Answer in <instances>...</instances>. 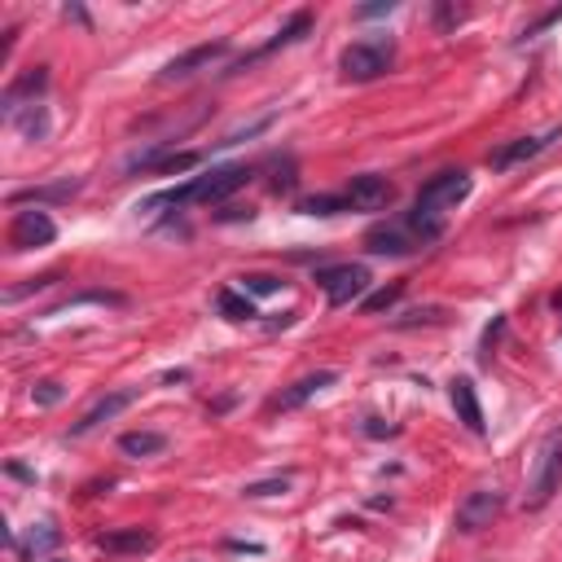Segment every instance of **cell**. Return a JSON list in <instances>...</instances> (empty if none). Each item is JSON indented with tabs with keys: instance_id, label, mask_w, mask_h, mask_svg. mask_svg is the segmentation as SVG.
I'll return each instance as SVG.
<instances>
[{
	"instance_id": "obj_1",
	"label": "cell",
	"mask_w": 562,
	"mask_h": 562,
	"mask_svg": "<svg viewBox=\"0 0 562 562\" xmlns=\"http://www.w3.org/2000/svg\"><path fill=\"white\" fill-rule=\"evenodd\" d=\"M250 180V167L246 162H233V167H215V171H206V176H198V180H189V184H180V189H167V193H154L149 202H145V211H158V206H193V202H224L228 193H237L241 184Z\"/></svg>"
},
{
	"instance_id": "obj_2",
	"label": "cell",
	"mask_w": 562,
	"mask_h": 562,
	"mask_svg": "<svg viewBox=\"0 0 562 562\" xmlns=\"http://www.w3.org/2000/svg\"><path fill=\"white\" fill-rule=\"evenodd\" d=\"M562 487V426H549L536 443V457L527 465V492H522V505L527 509H540L549 505V496Z\"/></svg>"
},
{
	"instance_id": "obj_3",
	"label": "cell",
	"mask_w": 562,
	"mask_h": 562,
	"mask_svg": "<svg viewBox=\"0 0 562 562\" xmlns=\"http://www.w3.org/2000/svg\"><path fill=\"white\" fill-rule=\"evenodd\" d=\"M470 176L465 171H439V176H430L426 184H422V193H417V206L413 211H422V215H430V220H443L457 202H465L470 198Z\"/></svg>"
},
{
	"instance_id": "obj_4",
	"label": "cell",
	"mask_w": 562,
	"mask_h": 562,
	"mask_svg": "<svg viewBox=\"0 0 562 562\" xmlns=\"http://www.w3.org/2000/svg\"><path fill=\"white\" fill-rule=\"evenodd\" d=\"M391 57H395L391 44H382V40H356V44L342 48L338 70H342V79H351V83H369V79H378V75L391 70Z\"/></svg>"
},
{
	"instance_id": "obj_5",
	"label": "cell",
	"mask_w": 562,
	"mask_h": 562,
	"mask_svg": "<svg viewBox=\"0 0 562 562\" xmlns=\"http://www.w3.org/2000/svg\"><path fill=\"white\" fill-rule=\"evenodd\" d=\"M369 281H373V277H369L364 263H329V268H316V285L325 290V299H329L334 307L360 299V294L369 290Z\"/></svg>"
},
{
	"instance_id": "obj_6",
	"label": "cell",
	"mask_w": 562,
	"mask_h": 562,
	"mask_svg": "<svg viewBox=\"0 0 562 562\" xmlns=\"http://www.w3.org/2000/svg\"><path fill=\"white\" fill-rule=\"evenodd\" d=\"M57 237V224H53V215L48 211H18L13 220H9V250H40V246H48Z\"/></svg>"
},
{
	"instance_id": "obj_7",
	"label": "cell",
	"mask_w": 562,
	"mask_h": 562,
	"mask_svg": "<svg viewBox=\"0 0 562 562\" xmlns=\"http://www.w3.org/2000/svg\"><path fill=\"white\" fill-rule=\"evenodd\" d=\"M364 246H369L373 255H413V250H422L426 241L417 237V228H413L408 220H386V224H373V228L364 233Z\"/></svg>"
},
{
	"instance_id": "obj_8",
	"label": "cell",
	"mask_w": 562,
	"mask_h": 562,
	"mask_svg": "<svg viewBox=\"0 0 562 562\" xmlns=\"http://www.w3.org/2000/svg\"><path fill=\"white\" fill-rule=\"evenodd\" d=\"M501 505H505V496H501L496 487H474V492H465L461 505H457V531H483V527H492L496 514H501Z\"/></svg>"
},
{
	"instance_id": "obj_9",
	"label": "cell",
	"mask_w": 562,
	"mask_h": 562,
	"mask_svg": "<svg viewBox=\"0 0 562 562\" xmlns=\"http://www.w3.org/2000/svg\"><path fill=\"white\" fill-rule=\"evenodd\" d=\"M347 206H356V211H386L391 202H395V184L386 180V176H373V171H364V176H351V184H347Z\"/></svg>"
},
{
	"instance_id": "obj_10",
	"label": "cell",
	"mask_w": 562,
	"mask_h": 562,
	"mask_svg": "<svg viewBox=\"0 0 562 562\" xmlns=\"http://www.w3.org/2000/svg\"><path fill=\"white\" fill-rule=\"evenodd\" d=\"M228 53V40H211V44H198V48H189V53H180V57H171L167 66H162V75L158 79H189V75H198V70H211L220 57Z\"/></svg>"
},
{
	"instance_id": "obj_11",
	"label": "cell",
	"mask_w": 562,
	"mask_h": 562,
	"mask_svg": "<svg viewBox=\"0 0 562 562\" xmlns=\"http://www.w3.org/2000/svg\"><path fill=\"white\" fill-rule=\"evenodd\" d=\"M48 88V70L44 66H35V70H26V75H18L9 88H4V97H0V105H4V114L13 119V114H22V110H31V105H40L35 97Z\"/></svg>"
},
{
	"instance_id": "obj_12",
	"label": "cell",
	"mask_w": 562,
	"mask_h": 562,
	"mask_svg": "<svg viewBox=\"0 0 562 562\" xmlns=\"http://www.w3.org/2000/svg\"><path fill=\"white\" fill-rule=\"evenodd\" d=\"M553 136H558V132H544V136H518V140H509V145L492 149V154H487V167H492V171H509V167H518V162H527V158L544 154Z\"/></svg>"
},
{
	"instance_id": "obj_13",
	"label": "cell",
	"mask_w": 562,
	"mask_h": 562,
	"mask_svg": "<svg viewBox=\"0 0 562 562\" xmlns=\"http://www.w3.org/2000/svg\"><path fill=\"white\" fill-rule=\"evenodd\" d=\"M97 549L114 553V558H140L154 549V531L145 527H119V531H101L97 536Z\"/></svg>"
},
{
	"instance_id": "obj_14",
	"label": "cell",
	"mask_w": 562,
	"mask_h": 562,
	"mask_svg": "<svg viewBox=\"0 0 562 562\" xmlns=\"http://www.w3.org/2000/svg\"><path fill=\"white\" fill-rule=\"evenodd\" d=\"M338 382V373L334 369H321V373H307V378H299V382H290L277 400H272V408H281V413H290V408H299V404H307L312 395H321L325 386H334Z\"/></svg>"
},
{
	"instance_id": "obj_15",
	"label": "cell",
	"mask_w": 562,
	"mask_h": 562,
	"mask_svg": "<svg viewBox=\"0 0 562 562\" xmlns=\"http://www.w3.org/2000/svg\"><path fill=\"white\" fill-rule=\"evenodd\" d=\"M132 400H136V391H132V386H123V391H110V395H101V400H97V404H92V408H88V413H83V417H79V422L70 426V435H88V430H97L101 422L119 417V413H123V408H127Z\"/></svg>"
},
{
	"instance_id": "obj_16",
	"label": "cell",
	"mask_w": 562,
	"mask_h": 562,
	"mask_svg": "<svg viewBox=\"0 0 562 562\" xmlns=\"http://www.w3.org/2000/svg\"><path fill=\"white\" fill-rule=\"evenodd\" d=\"M448 395H452L457 417H461V422H465L474 435H483V404H479V395H474V382H470V378H452Z\"/></svg>"
},
{
	"instance_id": "obj_17",
	"label": "cell",
	"mask_w": 562,
	"mask_h": 562,
	"mask_svg": "<svg viewBox=\"0 0 562 562\" xmlns=\"http://www.w3.org/2000/svg\"><path fill=\"white\" fill-rule=\"evenodd\" d=\"M307 26H312V13H294V18H290V22H285V26H281V31H277V35H272V40H268V44H263L259 53H250L246 61H255V57H268V53H277V48H285V44H294V40H303V31H307Z\"/></svg>"
},
{
	"instance_id": "obj_18",
	"label": "cell",
	"mask_w": 562,
	"mask_h": 562,
	"mask_svg": "<svg viewBox=\"0 0 562 562\" xmlns=\"http://www.w3.org/2000/svg\"><path fill=\"white\" fill-rule=\"evenodd\" d=\"M119 448H123L127 457H158V452L167 448V439H162L158 430H127V435L119 439Z\"/></svg>"
},
{
	"instance_id": "obj_19",
	"label": "cell",
	"mask_w": 562,
	"mask_h": 562,
	"mask_svg": "<svg viewBox=\"0 0 562 562\" xmlns=\"http://www.w3.org/2000/svg\"><path fill=\"white\" fill-rule=\"evenodd\" d=\"M79 193V180H61V184H40V189H22L13 193V202H66Z\"/></svg>"
},
{
	"instance_id": "obj_20",
	"label": "cell",
	"mask_w": 562,
	"mask_h": 562,
	"mask_svg": "<svg viewBox=\"0 0 562 562\" xmlns=\"http://www.w3.org/2000/svg\"><path fill=\"white\" fill-rule=\"evenodd\" d=\"M13 127H18L26 140H44V132H48V114H44V105H31V110L13 114Z\"/></svg>"
},
{
	"instance_id": "obj_21",
	"label": "cell",
	"mask_w": 562,
	"mask_h": 562,
	"mask_svg": "<svg viewBox=\"0 0 562 562\" xmlns=\"http://www.w3.org/2000/svg\"><path fill=\"white\" fill-rule=\"evenodd\" d=\"M220 312L228 316V321H250L255 316V307H250V299H241V294H233V290H220Z\"/></svg>"
},
{
	"instance_id": "obj_22",
	"label": "cell",
	"mask_w": 562,
	"mask_h": 562,
	"mask_svg": "<svg viewBox=\"0 0 562 562\" xmlns=\"http://www.w3.org/2000/svg\"><path fill=\"white\" fill-rule=\"evenodd\" d=\"M57 540H61V531H57L53 522H40V531H31V536H26V558H40V553H44V549H53Z\"/></svg>"
},
{
	"instance_id": "obj_23",
	"label": "cell",
	"mask_w": 562,
	"mask_h": 562,
	"mask_svg": "<svg viewBox=\"0 0 562 562\" xmlns=\"http://www.w3.org/2000/svg\"><path fill=\"white\" fill-rule=\"evenodd\" d=\"M342 206H347V198H325V193L303 202V211H307V215H338Z\"/></svg>"
},
{
	"instance_id": "obj_24",
	"label": "cell",
	"mask_w": 562,
	"mask_h": 562,
	"mask_svg": "<svg viewBox=\"0 0 562 562\" xmlns=\"http://www.w3.org/2000/svg\"><path fill=\"white\" fill-rule=\"evenodd\" d=\"M241 290L246 294H272V290H281V281L268 272H250V277H241Z\"/></svg>"
},
{
	"instance_id": "obj_25",
	"label": "cell",
	"mask_w": 562,
	"mask_h": 562,
	"mask_svg": "<svg viewBox=\"0 0 562 562\" xmlns=\"http://www.w3.org/2000/svg\"><path fill=\"white\" fill-rule=\"evenodd\" d=\"M400 290H404L400 281H395V285H386V290H373V294L364 299V312H386V307L400 299Z\"/></svg>"
},
{
	"instance_id": "obj_26",
	"label": "cell",
	"mask_w": 562,
	"mask_h": 562,
	"mask_svg": "<svg viewBox=\"0 0 562 562\" xmlns=\"http://www.w3.org/2000/svg\"><path fill=\"white\" fill-rule=\"evenodd\" d=\"M290 487V479H263V483H246V496H277V492H285Z\"/></svg>"
},
{
	"instance_id": "obj_27",
	"label": "cell",
	"mask_w": 562,
	"mask_h": 562,
	"mask_svg": "<svg viewBox=\"0 0 562 562\" xmlns=\"http://www.w3.org/2000/svg\"><path fill=\"white\" fill-rule=\"evenodd\" d=\"M31 395H35V404H57V400H61V386H57V382H35Z\"/></svg>"
},
{
	"instance_id": "obj_28",
	"label": "cell",
	"mask_w": 562,
	"mask_h": 562,
	"mask_svg": "<svg viewBox=\"0 0 562 562\" xmlns=\"http://www.w3.org/2000/svg\"><path fill=\"white\" fill-rule=\"evenodd\" d=\"M391 9H395L391 0H386V4H360V9H356V18H382V13H391Z\"/></svg>"
},
{
	"instance_id": "obj_29",
	"label": "cell",
	"mask_w": 562,
	"mask_h": 562,
	"mask_svg": "<svg viewBox=\"0 0 562 562\" xmlns=\"http://www.w3.org/2000/svg\"><path fill=\"white\" fill-rule=\"evenodd\" d=\"M457 18H461V9H439V22H443V26L457 22Z\"/></svg>"
},
{
	"instance_id": "obj_30",
	"label": "cell",
	"mask_w": 562,
	"mask_h": 562,
	"mask_svg": "<svg viewBox=\"0 0 562 562\" xmlns=\"http://www.w3.org/2000/svg\"><path fill=\"white\" fill-rule=\"evenodd\" d=\"M48 562H61V558H48Z\"/></svg>"
}]
</instances>
